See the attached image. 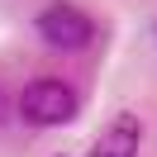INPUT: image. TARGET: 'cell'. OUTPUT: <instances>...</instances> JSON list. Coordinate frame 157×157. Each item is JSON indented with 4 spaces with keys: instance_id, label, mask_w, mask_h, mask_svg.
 Here are the masks:
<instances>
[{
    "instance_id": "cell-2",
    "label": "cell",
    "mask_w": 157,
    "mask_h": 157,
    "mask_svg": "<svg viewBox=\"0 0 157 157\" xmlns=\"http://www.w3.org/2000/svg\"><path fill=\"white\" fill-rule=\"evenodd\" d=\"M33 29H38V38L48 43L52 52H81V48H90V38H95V24H90L76 5H67V0L38 10Z\"/></svg>"
},
{
    "instance_id": "cell-1",
    "label": "cell",
    "mask_w": 157,
    "mask_h": 157,
    "mask_svg": "<svg viewBox=\"0 0 157 157\" xmlns=\"http://www.w3.org/2000/svg\"><path fill=\"white\" fill-rule=\"evenodd\" d=\"M19 114H24V124H33V128H57V124H67V119L76 114V95H71L67 81L38 76V81H29V86L19 90Z\"/></svg>"
},
{
    "instance_id": "cell-4",
    "label": "cell",
    "mask_w": 157,
    "mask_h": 157,
    "mask_svg": "<svg viewBox=\"0 0 157 157\" xmlns=\"http://www.w3.org/2000/svg\"><path fill=\"white\" fill-rule=\"evenodd\" d=\"M152 38H157V29H152Z\"/></svg>"
},
{
    "instance_id": "cell-3",
    "label": "cell",
    "mask_w": 157,
    "mask_h": 157,
    "mask_svg": "<svg viewBox=\"0 0 157 157\" xmlns=\"http://www.w3.org/2000/svg\"><path fill=\"white\" fill-rule=\"evenodd\" d=\"M138 133H143V128H138V114H114L90 157H133L138 152Z\"/></svg>"
}]
</instances>
